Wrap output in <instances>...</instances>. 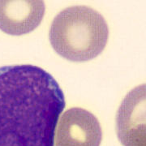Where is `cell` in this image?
Instances as JSON below:
<instances>
[{
	"instance_id": "6da1fadb",
	"label": "cell",
	"mask_w": 146,
	"mask_h": 146,
	"mask_svg": "<svg viewBox=\"0 0 146 146\" xmlns=\"http://www.w3.org/2000/svg\"><path fill=\"white\" fill-rule=\"evenodd\" d=\"M63 90L46 70L30 64L0 68V146H54Z\"/></svg>"
},
{
	"instance_id": "7a4b0ae2",
	"label": "cell",
	"mask_w": 146,
	"mask_h": 146,
	"mask_svg": "<svg viewBox=\"0 0 146 146\" xmlns=\"http://www.w3.org/2000/svg\"><path fill=\"white\" fill-rule=\"evenodd\" d=\"M49 36L60 56L73 62H84L103 51L109 29L98 11L88 6H72L54 17Z\"/></svg>"
},
{
	"instance_id": "3957f363",
	"label": "cell",
	"mask_w": 146,
	"mask_h": 146,
	"mask_svg": "<svg viewBox=\"0 0 146 146\" xmlns=\"http://www.w3.org/2000/svg\"><path fill=\"white\" fill-rule=\"evenodd\" d=\"M55 146H99L102 131L91 112L74 107L66 110L57 123Z\"/></svg>"
},
{
	"instance_id": "277c9868",
	"label": "cell",
	"mask_w": 146,
	"mask_h": 146,
	"mask_svg": "<svg viewBox=\"0 0 146 146\" xmlns=\"http://www.w3.org/2000/svg\"><path fill=\"white\" fill-rule=\"evenodd\" d=\"M116 130L123 146H145V84L127 94L118 110Z\"/></svg>"
},
{
	"instance_id": "5b68a950",
	"label": "cell",
	"mask_w": 146,
	"mask_h": 146,
	"mask_svg": "<svg viewBox=\"0 0 146 146\" xmlns=\"http://www.w3.org/2000/svg\"><path fill=\"white\" fill-rule=\"evenodd\" d=\"M44 14L41 0H0V29L10 35L26 34L41 24Z\"/></svg>"
}]
</instances>
